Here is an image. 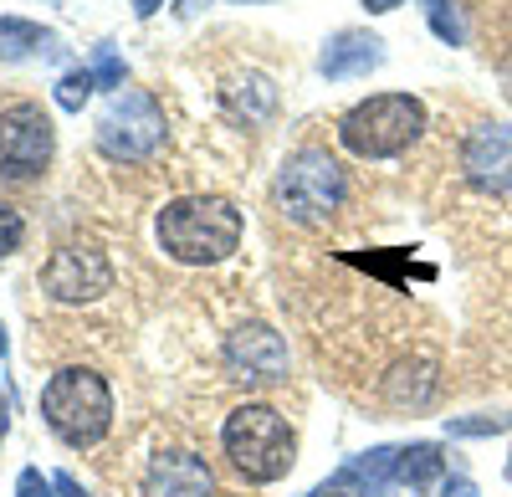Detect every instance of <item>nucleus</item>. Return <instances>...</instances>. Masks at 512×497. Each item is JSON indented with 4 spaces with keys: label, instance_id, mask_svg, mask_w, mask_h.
Here are the masks:
<instances>
[{
    "label": "nucleus",
    "instance_id": "nucleus-25",
    "mask_svg": "<svg viewBox=\"0 0 512 497\" xmlns=\"http://www.w3.org/2000/svg\"><path fill=\"white\" fill-rule=\"evenodd\" d=\"M159 6H164V0H134V11L149 21V16H159Z\"/></svg>",
    "mask_w": 512,
    "mask_h": 497
},
{
    "label": "nucleus",
    "instance_id": "nucleus-10",
    "mask_svg": "<svg viewBox=\"0 0 512 497\" xmlns=\"http://www.w3.org/2000/svg\"><path fill=\"white\" fill-rule=\"evenodd\" d=\"M226 364L246 385H277V380H287V344L267 323H241L226 339Z\"/></svg>",
    "mask_w": 512,
    "mask_h": 497
},
{
    "label": "nucleus",
    "instance_id": "nucleus-28",
    "mask_svg": "<svg viewBox=\"0 0 512 497\" xmlns=\"http://www.w3.org/2000/svg\"><path fill=\"white\" fill-rule=\"evenodd\" d=\"M180 11L190 16V11H200V0H180Z\"/></svg>",
    "mask_w": 512,
    "mask_h": 497
},
{
    "label": "nucleus",
    "instance_id": "nucleus-1",
    "mask_svg": "<svg viewBox=\"0 0 512 497\" xmlns=\"http://www.w3.org/2000/svg\"><path fill=\"white\" fill-rule=\"evenodd\" d=\"M159 246L185 267L226 262L241 246V211L226 195H180L159 211Z\"/></svg>",
    "mask_w": 512,
    "mask_h": 497
},
{
    "label": "nucleus",
    "instance_id": "nucleus-8",
    "mask_svg": "<svg viewBox=\"0 0 512 497\" xmlns=\"http://www.w3.org/2000/svg\"><path fill=\"white\" fill-rule=\"evenodd\" d=\"M113 287V262L98 252V246L67 241L41 262V293L57 303H93Z\"/></svg>",
    "mask_w": 512,
    "mask_h": 497
},
{
    "label": "nucleus",
    "instance_id": "nucleus-31",
    "mask_svg": "<svg viewBox=\"0 0 512 497\" xmlns=\"http://www.w3.org/2000/svg\"><path fill=\"white\" fill-rule=\"evenodd\" d=\"M507 477H512V467H507Z\"/></svg>",
    "mask_w": 512,
    "mask_h": 497
},
{
    "label": "nucleus",
    "instance_id": "nucleus-7",
    "mask_svg": "<svg viewBox=\"0 0 512 497\" xmlns=\"http://www.w3.org/2000/svg\"><path fill=\"white\" fill-rule=\"evenodd\" d=\"M52 164V118L36 103L0 113V180H36Z\"/></svg>",
    "mask_w": 512,
    "mask_h": 497
},
{
    "label": "nucleus",
    "instance_id": "nucleus-21",
    "mask_svg": "<svg viewBox=\"0 0 512 497\" xmlns=\"http://www.w3.org/2000/svg\"><path fill=\"white\" fill-rule=\"evenodd\" d=\"M456 436H492V431H512V416H482V421H451Z\"/></svg>",
    "mask_w": 512,
    "mask_h": 497
},
{
    "label": "nucleus",
    "instance_id": "nucleus-19",
    "mask_svg": "<svg viewBox=\"0 0 512 497\" xmlns=\"http://www.w3.org/2000/svg\"><path fill=\"white\" fill-rule=\"evenodd\" d=\"M21 241H26V221H21V211H16L11 200H0V257H11Z\"/></svg>",
    "mask_w": 512,
    "mask_h": 497
},
{
    "label": "nucleus",
    "instance_id": "nucleus-9",
    "mask_svg": "<svg viewBox=\"0 0 512 497\" xmlns=\"http://www.w3.org/2000/svg\"><path fill=\"white\" fill-rule=\"evenodd\" d=\"M461 175L487 195H512V123H477L466 134Z\"/></svg>",
    "mask_w": 512,
    "mask_h": 497
},
{
    "label": "nucleus",
    "instance_id": "nucleus-29",
    "mask_svg": "<svg viewBox=\"0 0 512 497\" xmlns=\"http://www.w3.org/2000/svg\"><path fill=\"white\" fill-rule=\"evenodd\" d=\"M0 436H6V400H0Z\"/></svg>",
    "mask_w": 512,
    "mask_h": 497
},
{
    "label": "nucleus",
    "instance_id": "nucleus-24",
    "mask_svg": "<svg viewBox=\"0 0 512 497\" xmlns=\"http://www.w3.org/2000/svg\"><path fill=\"white\" fill-rule=\"evenodd\" d=\"M52 482H57V497H88V492L77 487V477H72V472H57Z\"/></svg>",
    "mask_w": 512,
    "mask_h": 497
},
{
    "label": "nucleus",
    "instance_id": "nucleus-16",
    "mask_svg": "<svg viewBox=\"0 0 512 497\" xmlns=\"http://www.w3.org/2000/svg\"><path fill=\"white\" fill-rule=\"evenodd\" d=\"M36 47H52V31H47V26L21 21V16H0V57L21 62V57H31Z\"/></svg>",
    "mask_w": 512,
    "mask_h": 497
},
{
    "label": "nucleus",
    "instance_id": "nucleus-18",
    "mask_svg": "<svg viewBox=\"0 0 512 497\" xmlns=\"http://www.w3.org/2000/svg\"><path fill=\"white\" fill-rule=\"evenodd\" d=\"M425 21H431V31L441 36V41H451V47H461V16H456V6L451 0H425Z\"/></svg>",
    "mask_w": 512,
    "mask_h": 497
},
{
    "label": "nucleus",
    "instance_id": "nucleus-26",
    "mask_svg": "<svg viewBox=\"0 0 512 497\" xmlns=\"http://www.w3.org/2000/svg\"><path fill=\"white\" fill-rule=\"evenodd\" d=\"M364 6H369L374 16H384V11H395V6H400V0H364Z\"/></svg>",
    "mask_w": 512,
    "mask_h": 497
},
{
    "label": "nucleus",
    "instance_id": "nucleus-23",
    "mask_svg": "<svg viewBox=\"0 0 512 497\" xmlns=\"http://www.w3.org/2000/svg\"><path fill=\"white\" fill-rule=\"evenodd\" d=\"M441 497H477V487L466 482V477H446L441 482Z\"/></svg>",
    "mask_w": 512,
    "mask_h": 497
},
{
    "label": "nucleus",
    "instance_id": "nucleus-30",
    "mask_svg": "<svg viewBox=\"0 0 512 497\" xmlns=\"http://www.w3.org/2000/svg\"><path fill=\"white\" fill-rule=\"evenodd\" d=\"M231 6H251V0H231Z\"/></svg>",
    "mask_w": 512,
    "mask_h": 497
},
{
    "label": "nucleus",
    "instance_id": "nucleus-6",
    "mask_svg": "<svg viewBox=\"0 0 512 497\" xmlns=\"http://www.w3.org/2000/svg\"><path fill=\"white\" fill-rule=\"evenodd\" d=\"M164 144V108L139 93V88H123L113 93V103L98 118V149L108 159H149Z\"/></svg>",
    "mask_w": 512,
    "mask_h": 497
},
{
    "label": "nucleus",
    "instance_id": "nucleus-5",
    "mask_svg": "<svg viewBox=\"0 0 512 497\" xmlns=\"http://www.w3.org/2000/svg\"><path fill=\"white\" fill-rule=\"evenodd\" d=\"M272 195H277V211L287 221H303V226L328 221L338 211V200H344V170H338L333 154H323V149H297L282 164Z\"/></svg>",
    "mask_w": 512,
    "mask_h": 497
},
{
    "label": "nucleus",
    "instance_id": "nucleus-11",
    "mask_svg": "<svg viewBox=\"0 0 512 497\" xmlns=\"http://www.w3.org/2000/svg\"><path fill=\"white\" fill-rule=\"evenodd\" d=\"M144 497H216V472L195 451H159L144 472Z\"/></svg>",
    "mask_w": 512,
    "mask_h": 497
},
{
    "label": "nucleus",
    "instance_id": "nucleus-4",
    "mask_svg": "<svg viewBox=\"0 0 512 497\" xmlns=\"http://www.w3.org/2000/svg\"><path fill=\"white\" fill-rule=\"evenodd\" d=\"M420 129H425V103L410 98V93L364 98L338 118V139H344V149L359 154V159H395L420 139Z\"/></svg>",
    "mask_w": 512,
    "mask_h": 497
},
{
    "label": "nucleus",
    "instance_id": "nucleus-14",
    "mask_svg": "<svg viewBox=\"0 0 512 497\" xmlns=\"http://www.w3.org/2000/svg\"><path fill=\"white\" fill-rule=\"evenodd\" d=\"M379 62H384V41L379 36H369V31H338L323 47V57H318V72L333 77V82H344V77L374 72Z\"/></svg>",
    "mask_w": 512,
    "mask_h": 497
},
{
    "label": "nucleus",
    "instance_id": "nucleus-20",
    "mask_svg": "<svg viewBox=\"0 0 512 497\" xmlns=\"http://www.w3.org/2000/svg\"><path fill=\"white\" fill-rule=\"evenodd\" d=\"M16 497H57V482H52V477H41L36 467H21V477H16Z\"/></svg>",
    "mask_w": 512,
    "mask_h": 497
},
{
    "label": "nucleus",
    "instance_id": "nucleus-27",
    "mask_svg": "<svg viewBox=\"0 0 512 497\" xmlns=\"http://www.w3.org/2000/svg\"><path fill=\"white\" fill-rule=\"evenodd\" d=\"M11 354V339H6V328H0V359H6Z\"/></svg>",
    "mask_w": 512,
    "mask_h": 497
},
{
    "label": "nucleus",
    "instance_id": "nucleus-22",
    "mask_svg": "<svg viewBox=\"0 0 512 497\" xmlns=\"http://www.w3.org/2000/svg\"><path fill=\"white\" fill-rule=\"evenodd\" d=\"M93 77H98V88H123V62L103 47L98 52V67H93Z\"/></svg>",
    "mask_w": 512,
    "mask_h": 497
},
{
    "label": "nucleus",
    "instance_id": "nucleus-13",
    "mask_svg": "<svg viewBox=\"0 0 512 497\" xmlns=\"http://www.w3.org/2000/svg\"><path fill=\"white\" fill-rule=\"evenodd\" d=\"M395 462H400L395 446H374V451H364V457H354L349 467H338L328 482H318L308 497H374L395 477Z\"/></svg>",
    "mask_w": 512,
    "mask_h": 497
},
{
    "label": "nucleus",
    "instance_id": "nucleus-15",
    "mask_svg": "<svg viewBox=\"0 0 512 497\" xmlns=\"http://www.w3.org/2000/svg\"><path fill=\"white\" fill-rule=\"evenodd\" d=\"M446 477V457H441V446H431V441H420V446H405L400 451V462H395V482H405V487H436Z\"/></svg>",
    "mask_w": 512,
    "mask_h": 497
},
{
    "label": "nucleus",
    "instance_id": "nucleus-17",
    "mask_svg": "<svg viewBox=\"0 0 512 497\" xmlns=\"http://www.w3.org/2000/svg\"><path fill=\"white\" fill-rule=\"evenodd\" d=\"M93 88H98V77H93L88 67H77V72H62V82H57V103H62L67 113H77L82 103L93 98Z\"/></svg>",
    "mask_w": 512,
    "mask_h": 497
},
{
    "label": "nucleus",
    "instance_id": "nucleus-3",
    "mask_svg": "<svg viewBox=\"0 0 512 497\" xmlns=\"http://www.w3.org/2000/svg\"><path fill=\"white\" fill-rule=\"evenodd\" d=\"M221 446H226L231 467H236L246 482H256V487H267V482L287 477V472H292V451H297L292 426L282 421V410L256 405V400L236 405L231 416H226Z\"/></svg>",
    "mask_w": 512,
    "mask_h": 497
},
{
    "label": "nucleus",
    "instance_id": "nucleus-12",
    "mask_svg": "<svg viewBox=\"0 0 512 497\" xmlns=\"http://www.w3.org/2000/svg\"><path fill=\"white\" fill-rule=\"evenodd\" d=\"M379 395H384L390 410H410V416H415V410L436 405V395H441V364L431 354L395 359L390 375H384V385H379Z\"/></svg>",
    "mask_w": 512,
    "mask_h": 497
},
{
    "label": "nucleus",
    "instance_id": "nucleus-2",
    "mask_svg": "<svg viewBox=\"0 0 512 497\" xmlns=\"http://www.w3.org/2000/svg\"><path fill=\"white\" fill-rule=\"evenodd\" d=\"M41 416H47V426L62 446L88 451L113 426V390L93 369H57L47 390H41Z\"/></svg>",
    "mask_w": 512,
    "mask_h": 497
}]
</instances>
